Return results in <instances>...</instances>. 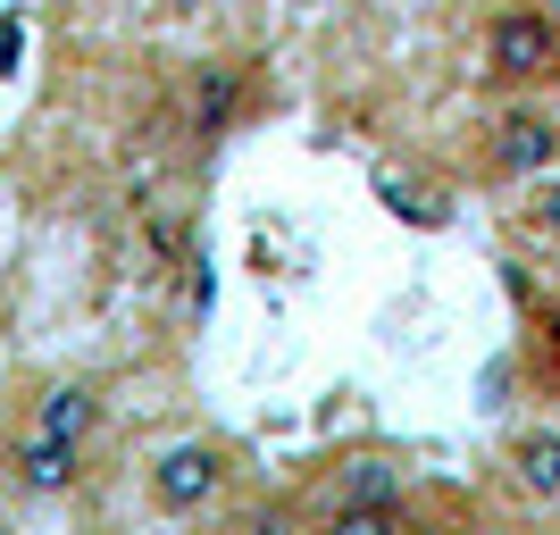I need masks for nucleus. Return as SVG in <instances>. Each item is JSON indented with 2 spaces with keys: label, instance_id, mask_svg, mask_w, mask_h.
I'll use <instances>...</instances> for the list:
<instances>
[{
  "label": "nucleus",
  "instance_id": "obj_1",
  "mask_svg": "<svg viewBox=\"0 0 560 535\" xmlns=\"http://www.w3.org/2000/svg\"><path fill=\"white\" fill-rule=\"evenodd\" d=\"M477 84L493 101L511 93H560V18L544 0H493L477 25Z\"/></svg>",
  "mask_w": 560,
  "mask_h": 535
},
{
  "label": "nucleus",
  "instance_id": "obj_2",
  "mask_svg": "<svg viewBox=\"0 0 560 535\" xmlns=\"http://www.w3.org/2000/svg\"><path fill=\"white\" fill-rule=\"evenodd\" d=\"M477 185L493 193H518L536 185V176H552L560 167V93H511L493 101V117L477 126Z\"/></svg>",
  "mask_w": 560,
  "mask_h": 535
},
{
  "label": "nucleus",
  "instance_id": "obj_3",
  "mask_svg": "<svg viewBox=\"0 0 560 535\" xmlns=\"http://www.w3.org/2000/svg\"><path fill=\"white\" fill-rule=\"evenodd\" d=\"M259 109V59H192L176 75V135H185L192 160L226 151Z\"/></svg>",
  "mask_w": 560,
  "mask_h": 535
},
{
  "label": "nucleus",
  "instance_id": "obj_4",
  "mask_svg": "<svg viewBox=\"0 0 560 535\" xmlns=\"http://www.w3.org/2000/svg\"><path fill=\"white\" fill-rule=\"evenodd\" d=\"M226 486H234V452L218 435H176L142 461V502L160 519H201Z\"/></svg>",
  "mask_w": 560,
  "mask_h": 535
},
{
  "label": "nucleus",
  "instance_id": "obj_5",
  "mask_svg": "<svg viewBox=\"0 0 560 535\" xmlns=\"http://www.w3.org/2000/svg\"><path fill=\"white\" fill-rule=\"evenodd\" d=\"M84 461H93V443H68V435H43V427H18V435L0 443V477L34 502H59V493L84 486Z\"/></svg>",
  "mask_w": 560,
  "mask_h": 535
},
{
  "label": "nucleus",
  "instance_id": "obj_6",
  "mask_svg": "<svg viewBox=\"0 0 560 535\" xmlns=\"http://www.w3.org/2000/svg\"><path fill=\"white\" fill-rule=\"evenodd\" d=\"M25 427L68 435V443H93L101 427H109V385H101V376H43L34 402H25Z\"/></svg>",
  "mask_w": 560,
  "mask_h": 535
},
{
  "label": "nucleus",
  "instance_id": "obj_7",
  "mask_svg": "<svg viewBox=\"0 0 560 535\" xmlns=\"http://www.w3.org/2000/svg\"><path fill=\"white\" fill-rule=\"evenodd\" d=\"M502 486H511L518 502H560V427L552 419L518 427V435L502 443Z\"/></svg>",
  "mask_w": 560,
  "mask_h": 535
},
{
  "label": "nucleus",
  "instance_id": "obj_8",
  "mask_svg": "<svg viewBox=\"0 0 560 535\" xmlns=\"http://www.w3.org/2000/svg\"><path fill=\"white\" fill-rule=\"evenodd\" d=\"M327 502H410V477H401V461H385V452H360V461L335 477Z\"/></svg>",
  "mask_w": 560,
  "mask_h": 535
},
{
  "label": "nucleus",
  "instance_id": "obj_9",
  "mask_svg": "<svg viewBox=\"0 0 560 535\" xmlns=\"http://www.w3.org/2000/svg\"><path fill=\"white\" fill-rule=\"evenodd\" d=\"M511 226H518V234H536L544 252H560V167L511 193Z\"/></svg>",
  "mask_w": 560,
  "mask_h": 535
},
{
  "label": "nucleus",
  "instance_id": "obj_10",
  "mask_svg": "<svg viewBox=\"0 0 560 535\" xmlns=\"http://www.w3.org/2000/svg\"><path fill=\"white\" fill-rule=\"evenodd\" d=\"M318 535H410V502H327Z\"/></svg>",
  "mask_w": 560,
  "mask_h": 535
},
{
  "label": "nucleus",
  "instance_id": "obj_11",
  "mask_svg": "<svg viewBox=\"0 0 560 535\" xmlns=\"http://www.w3.org/2000/svg\"><path fill=\"white\" fill-rule=\"evenodd\" d=\"M527 344H536V369H544V385L560 394V293H552V302H536V326H527Z\"/></svg>",
  "mask_w": 560,
  "mask_h": 535
},
{
  "label": "nucleus",
  "instance_id": "obj_12",
  "mask_svg": "<svg viewBox=\"0 0 560 535\" xmlns=\"http://www.w3.org/2000/svg\"><path fill=\"white\" fill-rule=\"evenodd\" d=\"M376 201H385V210H394L401 226H444V218H452V210H435V201H419V193H410V185H394V176L376 185Z\"/></svg>",
  "mask_w": 560,
  "mask_h": 535
},
{
  "label": "nucleus",
  "instance_id": "obj_13",
  "mask_svg": "<svg viewBox=\"0 0 560 535\" xmlns=\"http://www.w3.org/2000/svg\"><path fill=\"white\" fill-rule=\"evenodd\" d=\"M201 9H210V0H142L151 25H185V18H201Z\"/></svg>",
  "mask_w": 560,
  "mask_h": 535
},
{
  "label": "nucleus",
  "instance_id": "obj_14",
  "mask_svg": "<svg viewBox=\"0 0 560 535\" xmlns=\"http://www.w3.org/2000/svg\"><path fill=\"white\" fill-rule=\"evenodd\" d=\"M18 50H25V18H0V75H18Z\"/></svg>",
  "mask_w": 560,
  "mask_h": 535
}]
</instances>
